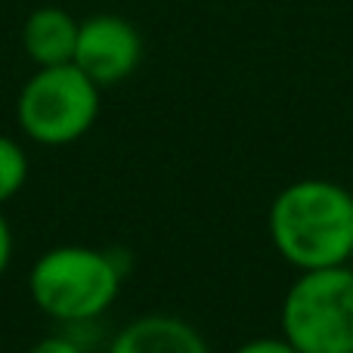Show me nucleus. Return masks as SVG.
<instances>
[{"label":"nucleus","mask_w":353,"mask_h":353,"mask_svg":"<svg viewBox=\"0 0 353 353\" xmlns=\"http://www.w3.org/2000/svg\"><path fill=\"white\" fill-rule=\"evenodd\" d=\"M81 22L62 6H41L22 25V50L37 68L65 65L74 59Z\"/></svg>","instance_id":"7"},{"label":"nucleus","mask_w":353,"mask_h":353,"mask_svg":"<svg viewBox=\"0 0 353 353\" xmlns=\"http://www.w3.org/2000/svg\"><path fill=\"white\" fill-rule=\"evenodd\" d=\"M28 353H84V350H81V344L68 335H47V338L31 344Z\"/></svg>","instance_id":"10"},{"label":"nucleus","mask_w":353,"mask_h":353,"mask_svg":"<svg viewBox=\"0 0 353 353\" xmlns=\"http://www.w3.org/2000/svg\"><path fill=\"white\" fill-rule=\"evenodd\" d=\"M124 270L109 251L90 245H56L34 261L28 294L56 323H90L115 304Z\"/></svg>","instance_id":"2"},{"label":"nucleus","mask_w":353,"mask_h":353,"mask_svg":"<svg viewBox=\"0 0 353 353\" xmlns=\"http://www.w3.org/2000/svg\"><path fill=\"white\" fill-rule=\"evenodd\" d=\"M28 183V155L12 137L0 134V208L22 192Z\"/></svg>","instance_id":"8"},{"label":"nucleus","mask_w":353,"mask_h":353,"mask_svg":"<svg viewBox=\"0 0 353 353\" xmlns=\"http://www.w3.org/2000/svg\"><path fill=\"white\" fill-rule=\"evenodd\" d=\"M267 230L276 251L301 273L344 267L353 257V192L323 176L294 180L276 192Z\"/></svg>","instance_id":"1"},{"label":"nucleus","mask_w":353,"mask_h":353,"mask_svg":"<svg viewBox=\"0 0 353 353\" xmlns=\"http://www.w3.org/2000/svg\"><path fill=\"white\" fill-rule=\"evenodd\" d=\"M282 335L301 353H353V267L307 270L282 301Z\"/></svg>","instance_id":"4"},{"label":"nucleus","mask_w":353,"mask_h":353,"mask_svg":"<svg viewBox=\"0 0 353 353\" xmlns=\"http://www.w3.org/2000/svg\"><path fill=\"white\" fill-rule=\"evenodd\" d=\"M10 261H12V230H10V220L0 211V276L10 270Z\"/></svg>","instance_id":"11"},{"label":"nucleus","mask_w":353,"mask_h":353,"mask_svg":"<svg viewBox=\"0 0 353 353\" xmlns=\"http://www.w3.org/2000/svg\"><path fill=\"white\" fill-rule=\"evenodd\" d=\"M99 87L74 62L37 68L16 99V124L37 146H68L99 118Z\"/></svg>","instance_id":"3"},{"label":"nucleus","mask_w":353,"mask_h":353,"mask_svg":"<svg viewBox=\"0 0 353 353\" xmlns=\"http://www.w3.org/2000/svg\"><path fill=\"white\" fill-rule=\"evenodd\" d=\"M109 353H211V347L192 323L171 313H149L124 325Z\"/></svg>","instance_id":"6"},{"label":"nucleus","mask_w":353,"mask_h":353,"mask_svg":"<svg viewBox=\"0 0 353 353\" xmlns=\"http://www.w3.org/2000/svg\"><path fill=\"white\" fill-rule=\"evenodd\" d=\"M143 59V37L137 25L115 12H97L78 28L74 65L99 87H115L137 72Z\"/></svg>","instance_id":"5"},{"label":"nucleus","mask_w":353,"mask_h":353,"mask_svg":"<svg viewBox=\"0 0 353 353\" xmlns=\"http://www.w3.org/2000/svg\"><path fill=\"white\" fill-rule=\"evenodd\" d=\"M232 353H301V350L294 347V344L288 341L285 335H282V338L267 335V338H251V341L239 344Z\"/></svg>","instance_id":"9"}]
</instances>
